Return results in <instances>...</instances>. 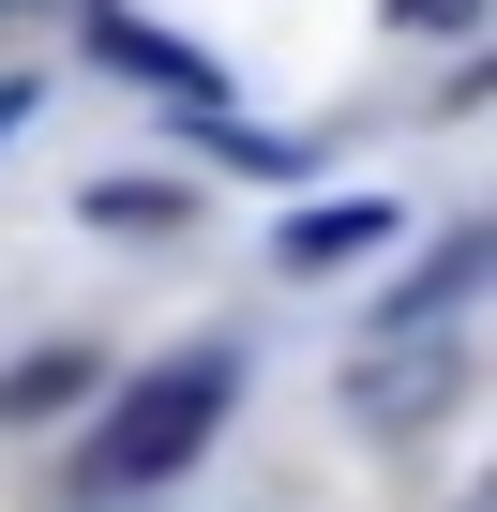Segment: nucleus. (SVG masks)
<instances>
[{
  "label": "nucleus",
  "mask_w": 497,
  "mask_h": 512,
  "mask_svg": "<svg viewBox=\"0 0 497 512\" xmlns=\"http://www.w3.org/2000/svg\"><path fill=\"white\" fill-rule=\"evenodd\" d=\"M287 272H347V256H392V196H317V211H287Z\"/></svg>",
  "instance_id": "nucleus-2"
},
{
  "label": "nucleus",
  "mask_w": 497,
  "mask_h": 512,
  "mask_svg": "<svg viewBox=\"0 0 497 512\" xmlns=\"http://www.w3.org/2000/svg\"><path fill=\"white\" fill-rule=\"evenodd\" d=\"M211 422H226V362L196 347V362H166V377L106 422V482H181V467L211 452Z\"/></svg>",
  "instance_id": "nucleus-1"
},
{
  "label": "nucleus",
  "mask_w": 497,
  "mask_h": 512,
  "mask_svg": "<svg viewBox=\"0 0 497 512\" xmlns=\"http://www.w3.org/2000/svg\"><path fill=\"white\" fill-rule=\"evenodd\" d=\"M91 392V347H46V362H16V377H0V422H61Z\"/></svg>",
  "instance_id": "nucleus-5"
},
{
  "label": "nucleus",
  "mask_w": 497,
  "mask_h": 512,
  "mask_svg": "<svg viewBox=\"0 0 497 512\" xmlns=\"http://www.w3.org/2000/svg\"><path fill=\"white\" fill-rule=\"evenodd\" d=\"M482 256H497V241H482V226H452V241L422 256V272H407V302H392V317H407V332H422V317H452V302L482 287Z\"/></svg>",
  "instance_id": "nucleus-4"
},
{
  "label": "nucleus",
  "mask_w": 497,
  "mask_h": 512,
  "mask_svg": "<svg viewBox=\"0 0 497 512\" xmlns=\"http://www.w3.org/2000/svg\"><path fill=\"white\" fill-rule=\"evenodd\" d=\"M437 392H452V362H437V347H392V362H362V377H347V407H362V422H422Z\"/></svg>",
  "instance_id": "nucleus-3"
},
{
  "label": "nucleus",
  "mask_w": 497,
  "mask_h": 512,
  "mask_svg": "<svg viewBox=\"0 0 497 512\" xmlns=\"http://www.w3.org/2000/svg\"><path fill=\"white\" fill-rule=\"evenodd\" d=\"M392 16H407V31H467V16H482V0H392Z\"/></svg>",
  "instance_id": "nucleus-6"
},
{
  "label": "nucleus",
  "mask_w": 497,
  "mask_h": 512,
  "mask_svg": "<svg viewBox=\"0 0 497 512\" xmlns=\"http://www.w3.org/2000/svg\"><path fill=\"white\" fill-rule=\"evenodd\" d=\"M16 106H31V91H0V136H16Z\"/></svg>",
  "instance_id": "nucleus-7"
}]
</instances>
